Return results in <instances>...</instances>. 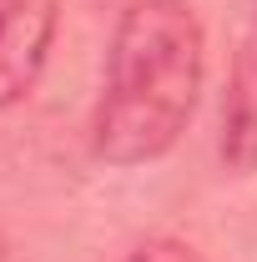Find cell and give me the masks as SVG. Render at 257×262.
Wrapping results in <instances>:
<instances>
[{"instance_id": "1", "label": "cell", "mask_w": 257, "mask_h": 262, "mask_svg": "<svg viewBox=\"0 0 257 262\" xmlns=\"http://www.w3.org/2000/svg\"><path fill=\"white\" fill-rule=\"evenodd\" d=\"M207 31L192 0H131L111 31L91 111V157L106 166L161 162L197 111Z\"/></svg>"}, {"instance_id": "2", "label": "cell", "mask_w": 257, "mask_h": 262, "mask_svg": "<svg viewBox=\"0 0 257 262\" xmlns=\"http://www.w3.org/2000/svg\"><path fill=\"white\" fill-rule=\"evenodd\" d=\"M61 31V0H0V111L40 86Z\"/></svg>"}, {"instance_id": "3", "label": "cell", "mask_w": 257, "mask_h": 262, "mask_svg": "<svg viewBox=\"0 0 257 262\" xmlns=\"http://www.w3.org/2000/svg\"><path fill=\"white\" fill-rule=\"evenodd\" d=\"M222 162L242 177L257 171V31L237 46V61L222 91Z\"/></svg>"}, {"instance_id": "4", "label": "cell", "mask_w": 257, "mask_h": 262, "mask_svg": "<svg viewBox=\"0 0 257 262\" xmlns=\"http://www.w3.org/2000/svg\"><path fill=\"white\" fill-rule=\"evenodd\" d=\"M126 262H207V257L197 247H187V242H177V237H152V242L131 247Z\"/></svg>"}]
</instances>
